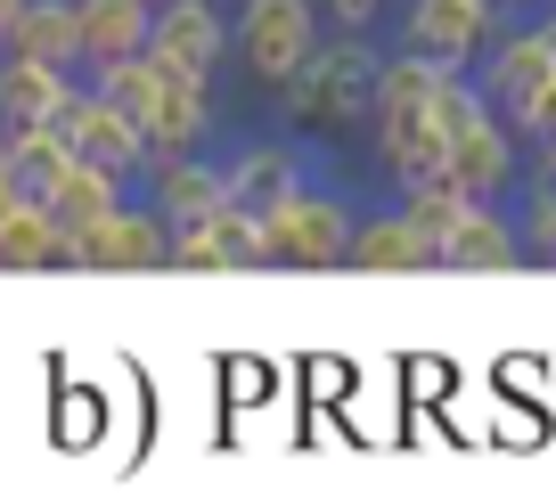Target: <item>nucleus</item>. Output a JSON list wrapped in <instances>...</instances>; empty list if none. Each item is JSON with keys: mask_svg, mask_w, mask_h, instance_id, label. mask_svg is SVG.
<instances>
[{"mask_svg": "<svg viewBox=\"0 0 556 498\" xmlns=\"http://www.w3.org/2000/svg\"><path fill=\"white\" fill-rule=\"evenodd\" d=\"M377 66H384L377 34H319V50L278 82L287 131H319V139L368 131V115H377Z\"/></svg>", "mask_w": 556, "mask_h": 498, "instance_id": "nucleus-1", "label": "nucleus"}, {"mask_svg": "<svg viewBox=\"0 0 556 498\" xmlns=\"http://www.w3.org/2000/svg\"><path fill=\"white\" fill-rule=\"evenodd\" d=\"M328 17H319V0H229V66L278 99V82L319 50Z\"/></svg>", "mask_w": 556, "mask_h": 498, "instance_id": "nucleus-2", "label": "nucleus"}, {"mask_svg": "<svg viewBox=\"0 0 556 498\" xmlns=\"http://www.w3.org/2000/svg\"><path fill=\"white\" fill-rule=\"evenodd\" d=\"M352 221H361V205H352L344 189L303 180L287 205L262 213V254H270V270H344Z\"/></svg>", "mask_w": 556, "mask_h": 498, "instance_id": "nucleus-3", "label": "nucleus"}, {"mask_svg": "<svg viewBox=\"0 0 556 498\" xmlns=\"http://www.w3.org/2000/svg\"><path fill=\"white\" fill-rule=\"evenodd\" d=\"M467 74H475V90H483L500 115H516V106L556 74V9H516V17L475 50Z\"/></svg>", "mask_w": 556, "mask_h": 498, "instance_id": "nucleus-4", "label": "nucleus"}, {"mask_svg": "<svg viewBox=\"0 0 556 498\" xmlns=\"http://www.w3.org/2000/svg\"><path fill=\"white\" fill-rule=\"evenodd\" d=\"M139 50L156 58L164 74L222 82V66H229V0H156V9H148V41H139Z\"/></svg>", "mask_w": 556, "mask_h": 498, "instance_id": "nucleus-5", "label": "nucleus"}, {"mask_svg": "<svg viewBox=\"0 0 556 498\" xmlns=\"http://www.w3.org/2000/svg\"><path fill=\"white\" fill-rule=\"evenodd\" d=\"M523 139L516 123L500 115V106H483V115L467 123V131H451V164H442V180H451L458 196H475V205H507V196L523 189Z\"/></svg>", "mask_w": 556, "mask_h": 498, "instance_id": "nucleus-6", "label": "nucleus"}, {"mask_svg": "<svg viewBox=\"0 0 556 498\" xmlns=\"http://www.w3.org/2000/svg\"><path fill=\"white\" fill-rule=\"evenodd\" d=\"M164 254H173V221H164L148 196H123L115 213H106L99 229H83V238H66V270H115V278H139V270H164Z\"/></svg>", "mask_w": 556, "mask_h": 498, "instance_id": "nucleus-7", "label": "nucleus"}, {"mask_svg": "<svg viewBox=\"0 0 556 498\" xmlns=\"http://www.w3.org/2000/svg\"><path fill=\"white\" fill-rule=\"evenodd\" d=\"M139 139H148V155L213 148V139H222V82H197V74H164L156 66V90L139 106Z\"/></svg>", "mask_w": 556, "mask_h": 498, "instance_id": "nucleus-8", "label": "nucleus"}, {"mask_svg": "<svg viewBox=\"0 0 556 498\" xmlns=\"http://www.w3.org/2000/svg\"><path fill=\"white\" fill-rule=\"evenodd\" d=\"M393 9H401V50H426L442 66H475V50L507 25L500 0H393Z\"/></svg>", "mask_w": 556, "mask_h": 498, "instance_id": "nucleus-9", "label": "nucleus"}, {"mask_svg": "<svg viewBox=\"0 0 556 498\" xmlns=\"http://www.w3.org/2000/svg\"><path fill=\"white\" fill-rule=\"evenodd\" d=\"M58 131H66V148L83 155V164H99V173L139 180V164H148V139H139V123L123 115L115 99H99L90 82L66 90V106H58Z\"/></svg>", "mask_w": 556, "mask_h": 498, "instance_id": "nucleus-10", "label": "nucleus"}, {"mask_svg": "<svg viewBox=\"0 0 556 498\" xmlns=\"http://www.w3.org/2000/svg\"><path fill=\"white\" fill-rule=\"evenodd\" d=\"M368 164H377L384 189H426V180H442V164H451V139H442V123L426 115V106H409V115H368Z\"/></svg>", "mask_w": 556, "mask_h": 498, "instance_id": "nucleus-11", "label": "nucleus"}, {"mask_svg": "<svg viewBox=\"0 0 556 498\" xmlns=\"http://www.w3.org/2000/svg\"><path fill=\"white\" fill-rule=\"evenodd\" d=\"M312 180V155L295 148V139H238V148L222 155V189H229V205L238 213H270V205H287V196Z\"/></svg>", "mask_w": 556, "mask_h": 498, "instance_id": "nucleus-12", "label": "nucleus"}, {"mask_svg": "<svg viewBox=\"0 0 556 498\" xmlns=\"http://www.w3.org/2000/svg\"><path fill=\"white\" fill-rule=\"evenodd\" d=\"M139 189H148V205H156L173 229H189V221H205L213 205H229V189H222V155H213V148L148 155V164H139Z\"/></svg>", "mask_w": 556, "mask_h": 498, "instance_id": "nucleus-13", "label": "nucleus"}, {"mask_svg": "<svg viewBox=\"0 0 556 498\" xmlns=\"http://www.w3.org/2000/svg\"><path fill=\"white\" fill-rule=\"evenodd\" d=\"M344 270H377V278H393V270H442V254H434V238H426L401 205H368L361 221H352Z\"/></svg>", "mask_w": 556, "mask_h": 498, "instance_id": "nucleus-14", "label": "nucleus"}, {"mask_svg": "<svg viewBox=\"0 0 556 498\" xmlns=\"http://www.w3.org/2000/svg\"><path fill=\"white\" fill-rule=\"evenodd\" d=\"M442 270H467V278H500V270H523L516 205H467V213H458V229L442 238Z\"/></svg>", "mask_w": 556, "mask_h": 498, "instance_id": "nucleus-15", "label": "nucleus"}, {"mask_svg": "<svg viewBox=\"0 0 556 498\" xmlns=\"http://www.w3.org/2000/svg\"><path fill=\"white\" fill-rule=\"evenodd\" d=\"M74 82H83V74L0 50V131H34V123H58V106H66Z\"/></svg>", "mask_w": 556, "mask_h": 498, "instance_id": "nucleus-16", "label": "nucleus"}, {"mask_svg": "<svg viewBox=\"0 0 556 498\" xmlns=\"http://www.w3.org/2000/svg\"><path fill=\"white\" fill-rule=\"evenodd\" d=\"M123 196H131V180H123V173H99V164H83V155H74L66 173L50 180V196H41V205H50V221L66 229V238H83V229H99Z\"/></svg>", "mask_w": 556, "mask_h": 498, "instance_id": "nucleus-17", "label": "nucleus"}, {"mask_svg": "<svg viewBox=\"0 0 556 498\" xmlns=\"http://www.w3.org/2000/svg\"><path fill=\"white\" fill-rule=\"evenodd\" d=\"M148 9L156 0H74V34H83V74L106 58H131L148 41Z\"/></svg>", "mask_w": 556, "mask_h": 498, "instance_id": "nucleus-18", "label": "nucleus"}, {"mask_svg": "<svg viewBox=\"0 0 556 498\" xmlns=\"http://www.w3.org/2000/svg\"><path fill=\"white\" fill-rule=\"evenodd\" d=\"M0 50H17V58H41V66L83 74V34H74V0H25Z\"/></svg>", "mask_w": 556, "mask_h": 498, "instance_id": "nucleus-19", "label": "nucleus"}, {"mask_svg": "<svg viewBox=\"0 0 556 498\" xmlns=\"http://www.w3.org/2000/svg\"><path fill=\"white\" fill-rule=\"evenodd\" d=\"M0 270H66V229L50 221L41 196H17L0 213Z\"/></svg>", "mask_w": 556, "mask_h": 498, "instance_id": "nucleus-20", "label": "nucleus"}, {"mask_svg": "<svg viewBox=\"0 0 556 498\" xmlns=\"http://www.w3.org/2000/svg\"><path fill=\"white\" fill-rule=\"evenodd\" d=\"M74 164L66 131L58 123H34V131H9V180H17V196H50V180Z\"/></svg>", "mask_w": 556, "mask_h": 498, "instance_id": "nucleus-21", "label": "nucleus"}, {"mask_svg": "<svg viewBox=\"0 0 556 498\" xmlns=\"http://www.w3.org/2000/svg\"><path fill=\"white\" fill-rule=\"evenodd\" d=\"M516 205V238H523V261H548L556 270V180L523 173V189L507 196Z\"/></svg>", "mask_w": 556, "mask_h": 498, "instance_id": "nucleus-22", "label": "nucleus"}, {"mask_svg": "<svg viewBox=\"0 0 556 498\" xmlns=\"http://www.w3.org/2000/svg\"><path fill=\"white\" fill-rule=\"evenodd\" d=\"M393 205H401V213H409V221H417V229H426V238H434V254H442V238H451V229H458V213H467V205H475V196H458V189H451V180H426V189H401V196H393Z\"/></svg>", "mask_w": 556, "mask_h": 498, "instance_id": "nucleus-23", "label": "nucleus"}, {"mask_svg": "<svg viewBox=\"0 0 556 498\" xmlns=\"http://www.w3.org/2000/svg\"><path fill=\"white\" fill-rule=\"evenodd\" d=\"M164 270H197V278L229 270V245H222V229H213V221H189V229H173V254H164Z\"/></svg>", "mask_w": 556, "mask_h": 498, "instance_id": "nucleus-24", "label": "nucleus"}, {"mask_svg": "<svg viewBox=\"0 0 556 498\" xmlns=\"http://www.w3.org/2000/svg\"><path fill=\"white\" fill-rule=\"evenodd\" d=\"M507 123H516L523 155H532V148H548V139H556V74H548V82H540V90H532V99H523Z\"/></svg>", "mask_w": 556, "mask_h": 498, "instance_id": "nucleus-25", "label": "nucleus"}, {"mask_svg": "<svg viewBox=\"0 0 556 498\" xmlns=\"http://www.w3.org/2000/svg\"><path fill=\"white\" fill-rule=\"evenodd\" d=\"M319 17H328V34H377L393 0H319Z\"/></svg>", "mask_w": 556, "mask_h": 498, "instance_id": "nucleus-26", "label": "nucleus"}, {"mask_svg": "<svg viewBox=\"0 0 556 498\" xmlns=\"http://www.w3.org/2000/svg\"><path fill=\"white\" fill-rule=\"evenodd\" d=\"M532 173H540V180H556V139H548V148H532Z\"/></svg>", "mask_w": 556, "mask_h": 498, "instance_id": "nucleus-27", "label": "nucleus"}, {"mask_svg": "<svg viewBox=\"0 0 556 498\" xmlns=\"http://www.w3.org/2000/svg\"><path fill=\"white\" fill-rule=\"evenodd\" d=\"M17 9H25V0H0V41H9V25H17Z\"/></svg>", "mask_w": 556, "mask_h": 498, "instance_id": "nucleus-28", "label": "nucleus"}, {"mask_svg": "<svg viewBox=\"0 0 556 498\" xmlns=\"http://www.w3.org/2000/svg\"><path fill=\"white\" fill-rule=\"evenodd\" d=\"M9 205H17V180H9V173H0V213H9Z\"/></svg>", "mask_w": 556, "mask_h": 498, "instance_id": "nucleus-29", "label": "nucleus"}, {"mask_svg": "<svg viewBox=\"0 0 556 498\" xmlns=\"http://www.w3.org/2000/svg\"><path fill=\"white\" fill-rule=\"evenodd\" d=\"M0 173H9V131H0Z\"/></svg>", "mask_w": 556, "mask_h": 498, "instance_id": "nucleus-30", "label": "nucleus"}, {"mask_svg": "<svg viewBox=\"0 0 556 498\" xmlns=\"http://www.w3.org/2000/svg\"><path fill=\"white\" fill-rule=\"evenodd\" d=\"M548 9H556V0H548Z\"/></svg>", "mask_w": 556, "mask_h": 498, "instance_id": "nucleus-31", "label": "nucleus"}]
</instances>
